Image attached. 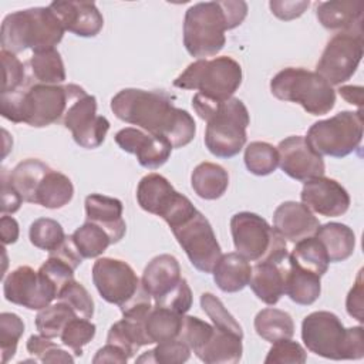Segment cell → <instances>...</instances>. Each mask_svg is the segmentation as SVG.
<instances>
[{
    "label": "cell",
    "mask_w": 364,
    "mask_h": 364,
    "mask_svg": "<svg viewBox=\"0 0 364 364\" xmlns=\"http://www.w3.org/2000/svg\"><path fill=\"white\" fill-rule=\"evenodd\" d=\"M114 115L136 128L156 136H164L172 148L188 145L196 134L193 117L172 102L164 91L124 88L111 100Z\"/></svg>",
    "instance_id": "1"
},
{
    "label": "cell",
    "mask_w": 364,
    "mask_h": 364,
    "mask_svg": "<svg viewBox=\"0 0 364 364\" xmlns=\"http://www.w3.org/2000/svg\"><path fill=\"white\" fill-rule=\"evenodd\" d=\"M247 3L242 0L202 1L191 6L183 18V46L198 58L216 55L226 43L225 31L243 23Z\"/></svg>",
    "instance_id": "2"
},
{
    "label": "cell",
    "mask_w": 364,
    "mask_h": 364,
    "mask_svg": "<svg viewBox=\"0 0 364 364\" xmlns=\"http://www.w3.org/2000/svg\"><path fill=\"white\" fill-rule=\"evenodd\" d=\"M84 91L85 90L77 84H30L27 88L1 94V115L16 124L24 122L36 128L48 127L63 121L73 100Z\"/></svg>",
    "instance_id": "3"
},
{
    "label": "cell",
    "mask_w": 364,
    "mask_h": 364,
    "mask_svg": "<svg viewBox=\"0 0 364 364\" xmlns=\"http://www.w3.org/2000/svg\"><path fill=\"white\" fill-rule=\"evenodd\" d=\"M195 112L206 121L205 145L218 158L237 155L246 144V128L250 124L249 112L242 100L232 97L216 101L200 94L192 98Z\"/></svg>",
    "instance_id": "4"
},
{
    "label": "cell",
    "mask_w": 364,
    "mask_h": 364,
    "mask_svg": "<svg viewBox=\"0 0 364 364\" xmlns=\"http://www.w3.org/2000/svg\"><path fill=\"white\" fill-rule=\"evenodd\" d=\"M64 27L50 7H33L10 13L0 28L1 50L18 54L26 48L41 53L54 48L64 36Z\"/></svg>",
    "instance_id": "5"
},
{
    "label": "cell",
    "mask_w": 364,
    "mask_h": 364,
    "mask_svg": "<svg viewBox=\"0 0 364 364\" xmlns=\"http://www.w3.org/2000/svg\"><path fill=\"white\" fill-rule=\"evenodd\" d=\"M301 340L309 351L330 360H360L364 357L363 327L346 328L331 311H313L303 318Z\"/></svg>",
    "instance_id": "6"
},
{
    "label": "cell",
    "mask_w": 364,
    "mask_h": 364,
    "mask_svg": "<svg viewBox=\"0 0 364 364\" xmlns=\"http://www.w3.org/2000/svg\"><path fill=\"white\" fill-rule=\"evenodd\" d=\"M270 91L277 100L300 104L311 115H324L336 104L333 87L316 71L301 67L280 70L270 81Z\"/></svg>",
    "instance_id": "7"
},
{
    "label": "cell",
    "mask_w": 364,
    "mask_h": 364,
    "mask_svg": "<svg viewBox=\"0 0 364 364\" xmlns=\"http://www.w3.org/2000/svg\"><path fill=\"white\" fill-rule=\"evenodd\" d=\"M242 77L240 64L232 57L222 55L191 63L173 80V85L198 91V94L216 101H226L240 87Z\"/></svg>",
    "instance_id": "8"
},
{
    "label": "cell",
    "mask_w": 364,
    "mask_h": 364,
    "mask_svg": "<svg viewBox=\"0 0 364 364\" xmlns=\"http://www.w3.org/2000/svg\"><path fill=\"white\" fill-rule=\"evenodd\" d=\"M363 127L361 109L341 111L327 119L314 122L304 138L321 156L343 158L360 146Z\"/></svg>",
    "instance_id": "9"
},
{
    "label": "cell",
    "mask_w": 364,
    "mask_h": 364,
    "mask_svg": "<svg viewBox=\"0 0 364 364\" xmlns=\"http://www.w3.org/2000/svg\"><path fill=\"white\" fill-rule=\"evenodd\" d=\"M230 232L235 249L249 262H263L287 252L284 239L256 213H235L230 219Z\"/></svg>",
    "instance_id": "10"
},
{
    "label": "cell",
    "mask_w": 364,
    "mask_h": 364,
    "mask_svg": "<svg viewBox=\"0 0 364 364\" xmlns=\"http://www.w3.org/2000/svg\"><path fill=\"white\" fill-rule=\"evenodd\" d=\"M136 200L145 212L161 216L169 228L176 226L198 210L189 198L176 192L171 182L159 173H148L139 181Z\"/></svg>",
    "instance_id": "11"
},
{
    "label": "cell",
    "mask_w": 364,
    "mask_h": 364,
    "mask_svg": "<svg viewBox=\"0 0 364 364\" xmlns=\"http://www.w3.org/2000/svg\"><path fill=\"white\" fill-rule=\"evenodd\" d=\"M363 31H340L326 44L316 73L331 87L350 80L363 58Z\"/></svg>",
    "instance_id": "12"
},
{
    "label": "cell",
    "mask_w": 364,
    "mask_h": 364,
    "mask_svg": "<svg viewBox=\"0 0 364 364\" xmlns=\"http://www.w3.org/2000/svg\"><path fill=\"white\" fill-rule=\"evenodd\" d=\"M189 262L202 273H212L222 256L220 246L209 220L196 210L192 216L171 228Z\"/></svg>",
    "instance_id": "13"
},
{
    "label": "cell",
    "mask_w": 364,
    "mask_h": 364,
    "mask_svg": "<svg viewBox=\"0 0 364 364\" xmlns=\"http://www.w3.org/2000/svg\"><path fill=\"white\" fill-rule=\"evenodd\" d=\"M3 293L7 301L28 310H41L58 296L54 283L30 266L11 270L3 280Z\"/></svg>",
    "instance_id": "14"
},
{
    "label": "cell",
    "mask_w": 364,
    "mask_h": 364,
    "mask_svg": "<svg viewBox=\"0 0 364 364\" xmlns=\"http://www.w3.org/2000/svg\"><path fill=\"white\" fill-rule=\"evenodd\" d=\"M61 122L71 131L75 144L87 149L98 148L109 129V121L97 114V98L85 91L73 100Z\"/></svg>",
    "instance_id": "15"
},
{
    "label": "cell",
    "mask_w": 364,
    "mask_h": 364,
    "mask_svg": "<svg viewBox=\"0 0 364 364\" xmlns=\"http://www.w3.org/2000/svg\"><path fill=\"white\" fill-rule=\"evenodd\" d=\"M92 282L107 303L119 307L131 300L142 286L127 262L112 257H100L94 262Z\"/></svg>",
    "instance_id": "16"
},
{
    "label": "cell",
    "mask_w": 364,
    "mask_h": 364,
    "mask_svg": "<svg viewBox=\"0 0 364 364\" xmlns=\"http://www.w3.org/2000/svg\"><path fill=\"white\" fill-rule=\"evenodd\" d=\"M279 166L282 171L296 179L306 182L309 179L323 176L326 165L323 156L317 154L301 135L284 138L277 145Z\"/></svg>",
    "instance_id": "17"
},
{
    "label": "cell",
    "mask_w": 364,
    "mask_h": 364,
    "mask_svg": "<svg viewBox=\"0 0 364 364\" xmlns=\"http://www.w3.org/2000/svg\"><path fill=\"white\" fill-rule=\"evenodd\" d=\"M115 142L122 151L134 154L139 165L148 169L162 166L173 149L171 142L164 136H156L134 127L119 129L115 134Z\"/></svg>",
    "instance_id": "18"
},
{
    "label": "cell",
    "mask_w": 364,
    "mask_h": 364,
    "mask_svg": "<svg viewBox=\"0 0 364 364\" xmlns=\"http://www.w3.org/2000/svg\"><path fill=\"white\" fill-rule=\"evenodd\" d=\"M300 198L310 210L321 216H341L350 208V195L346 188L324 175L306 181Z\"/></svg>",
    "instance_id": "19"
},
{
    "label": "cell",
    "mask_w": 364,
    "mask_h": 364,
    "mask_svg": "<svg viewBox=\"0 0 364 364\" xmlns=\"http://www.w3.org/2000/svg\"><path fill=\"white\" fill-rule=\"evenodd\" d=\"M290 266V253L257 262L252 266L249 286L259 300L274 306L286 291V276Z\"/></svg>",
    "instance_id": "20"
},
{
    "label": "cell",
    "mask_w": 364,
    "mask_h": 364,
    "mask_svg": "<svg viewBox=\"0 0 364 364\" xmlns=\"http://www.w3.org/2000/svg\"><path fill=\"white\" fill-rule=\"evenodd\" d=\"M64 30L78 37H94L104 27V17L92 1L58 0L48 6Z\"/></svg>",
    "instance_id": "21"
},
{
    "label": "cell",
    "mask_w": 364,
    "mask_h": 364,
    "mask_svg": "<svg viewBox=\"0 0 364 364\" xmlns=\"http://www.w3.org/2000/svg\"><path fill=\"white\" fill-rule=\"evenodd\" d=\"M318 226V219L303 202H283L276 208L273 213L274 230L283 239H287L293 243L309 236H314Z\"/></svg>",
    "instance_id": "22"
},
{
    "label": "cell",
    "mask_w": 364,
    "mask_h": 364,
    "mask_svg": "<svg viewBox=\"0 0 364 364\" xmlns=\"http://www.w3.org/2000/svg\"><path fill=\"white\" fill-rule=\"evenodd\" d=\"M122 209V202L117 198L101 193H91L85 198L87 220L102 228L108 233L111 243L119 242L127 232Z\"/></svg>",
    "instance_id": "23"
},
{
    "label": "cell",
    "mask_w": 364,
    "mask_h": 364,
    "mask_svg": "<svg viewBox=\"0 0 364 364\" xmlns=\"http://www.w3.org/2000/svg\"><path fill=\"white\" fill-rule=\"evenodd\" d=\"M182 280L181 266L175 256L164 253L155 256L144 269L141 283L149 293L154 303L172 291Z\"/></svg>",
    "instance_id": "24"
},
{
    "label": "cell",
    "mask_w": 364,
    "mask_h": 364,
    "mask_svg": "<svg viewBox=\"0 0 364 364\" xmlns=\"http://www.w3.org/2000/svg\"><path fill=\"white\" fill-rule=\"evenodd\" d=\"M364 3L361 0H333L320 1L316 7V16L320 24L328 30L363 31Z\"/></svg>",
    "instance_id": "25"
},
{
    "label": "cell",
    "mask_w": 364,
    "mask_h": 364,
    "mask_svg": "<svg viewBox=\"0 0 364 364\" xmlns=\"http://www.w3.org/2000/svg\"><path fill=\"white\" fill-rule=\"evenodd\" d=\"M242 338L237 334L213 326L210 337L195 351V355L206 364H236L240 361L243 353Z\"/></svg>",
    "instance_id": "26"
},
{
    "label": "cell",
    "mask_w": 364,
    "mask_h": 364,
    "mask_svg": "<svg viewBox=\"0 0 364 364\" xmlns=\"http://www.w3.org/2000/svg\"><path fill=\"white\" fill-rule=\"evenodd\" d=\"M216 286L225 293H236L249 284L252 266L237 252L226 253L219 257L213 270Z\"/></svg>",
    "instance_id": "27"
},
{
    "label": "cell",
    "mask_w": 364,
    "mask_h": 364,
    "mask_svg": "<svg viewBox=\"0 0 364 364\" xmlns=\"http://www.w3.org/2000/svg\"><path fill=\"white\" fill-rule=\"evenodd\" d=\"M314 236L323 243L330 263L344 262L348 259L355 247V235L353 229L344 223L330 222L320 225Z\"/></svg>",
    "instance_id": "28"
},
{
    "label": "cell",
    "mask_w": 364,
    "mask_h": 364,
    "mask_svg": "<svg viewBox=\"0 0 364 364\" xmlns=\"http://www.w3.org/2000/svg\"><path fill=\"white\" fill-rule=\"evenodd\" d=\"M191 185L195 193L206 200H215L228 189V171L213 162H202L195 166L191 175Z\"/></svg>",
    "instance_id": "29"
},
{
    "label": "cell",
    "mask_w": 364,
    "mask_h": 364,
    "mask_svg": "<svg viewBox=\"0 0 364 364\" xmlns=\"http://www.w3.org/2000/svg\"><path fill=\"white\" fill-rule=\"evenodd\" d=\"M321 293L320 276L296 264L290 257V266L286 276V291L291 301L300 306L313 304Z\"/></svg>",
    "instance_id": "30"
},
{
    "label": "cell",
    "mask_w": 364,
    "mask_h": 364,
    "mask_svg": "<svg viewBox=\"0 0 364 364\" xmlns=\"http://www.w3.org/2000/svg\"><path fill=\"white\" fill-rule=\"evenodd\" d=\"M51 168L43 161L36 158H28L18 162L13 171L9 173V181L14 189L21 195L24 202L36 203V192Z\"/></svg>",
    "instance_id": "31"
},
{
    "label": "cell",
    "mask_w": 364,
    "mask_h": 364,
    "mask_svg": "<svg viewBox=\"0 0 364 364\" xmlns=\"http://www.w3.org/2000/svg\"><path fill=\"white\" fill-rule=\"evenodd\" d=\"M73 195L71 179L58 171L50 169L37 188L36 203L47 209H60L73 199Z\"/></svg>",
    "instance_id": "32"
},
{
    "label": "cell",
    "mask_w": 364,
    "mask_h": 364,
    "mask_svg": "<svg viewBox=\"0 0 364 364\" xmlns=\"http://www.w3.org/2000/svg\"><path fill=\"white\" fill-rule=\"evenodd\" d=\"M182 320L183 314L169 310L166 307L154 306L144 321V328L149 344L178 338L182 327Z\"/></svg>",
    "instance_id": "33"
},
{
    "label": "cell",
    "mask_w": 364,
    "mask_h": 364,
    "mask_svg": "<svg viewBox=\"0 0 364 364\" xmlns=\"http://www.w3.org/2000/svg\"><path fill=\"white\" fill-rule=\"evenodd\" d=\"M28 68L34 84L60 85L67 78L61 54L55 48L33 53L28 60Z\"/></svg>",
    "instance_id": "34"
},
{
    "label": "cell",
    "mask_w": 364,
    "mask_h": 364,
    "mask_svg": "<svg viewBox=\"0 0 364 364\" xmlns=\"http://www.w3.org/2000/svg\"><path fill=\"white\" fill-rule=\"evenodd\" d=\"M255 330L263 340L274 343L277 340L291 338L294 334V323L287 311L267 307L256 314Z\"/></svg>",
    "instance_id": "35"
},
{
    "label": "cell",
    "mask_w": 364,
    "mask_h": 364,
    "mask_svg": "<svg viewBox=\"0 0 364 364\" xmlns=\"http://www.w3.org/2000/svg\"><path fill=\"white\" fill-rule=\"evenodd\" d=\"M107 343L115 344L124 350L128 358H131L142 346L149 344V340L145 334L144 321L124 317L109 327Z\"/></svg>",
    "instance_id": "36"
},
{
    "label": "cell",
    "mask_w": 364,
    "mask_h": 364,
    "mask_svg": "<svg viewBox=\"0 0 364 364\" xmlns=\"http://www.w3.org/2000/svg\"><path fill=\"white\" fill-rule=\"evenodd\" d=\"M290 257L296 264L316 273L320 277L328 270V255L323 243L316 236H309L296 242Z\"/></svg>",
    "instance_id": "37"
},
{
    "label": "cell",
    "mask_w": 364,
    "mask_h": 364,
    "mask_svg": "<svg viewBox=\"0 0 364 364\" xmlns=\"http://www.w3.org/2000/svg\"><path fill=\"white\" fill-rule=\"evenodd\" d=\"M71 239L82 259L98 257L111 245L108 233L98 225L88 220L74 230Z\"/></svg>",
    "instance_id": "38"
},
{
    "label": "cell",
    "mask_w": 364,
    "mask_h": 364,
    "mask_svg": "<svg viewBox=\"0 0 364 364\" xmlns=\"http://www.w3.org/2000/svg\"><path fill=\"white\" fill-rule=\"evenodd\" d=\"M74 317H77V313L67 303L58 300L57 303L38 310L36 316V327L38 333L46 337L60 338L65 324Z\"/></svg>",
    "instance_id": "39"
},
{
    "label": "cell",
    "mask_w": 364,
    "mask_h": 364,
    "mask_svg": "<svg viewBox=\"0 0 364 364\" xmlns=\"http://www.w3.org/2000/svg\"><path fill=\"white\" fill-rule=\"evenodd\" d=\"M245 165L247 171L257 176H266L279 166L277 149L263 141H253L245 149Z\"/></svg>",
    "instance_id": "40"
},
{
    "label": "cell",
    "mask_w": 364,
    "mask_h": 364,
    "mask_svg": "<svg viewBox=\"0 0 364 364\" xmlns=\"http://www.w3.org/2000/svg\"><path fill=\"white\" fill-rule=\"evenodd\" d=\"M28 237L33 246L51 252L57 249L67 237L63 226L51 218H38L30 225Z\"/></svg>",
    "instance_id": "41"
},
{
    "label": "cell",
    "mask_w": 364,
    "mask_h": 364,
    "mask_svg": "<svg viewBox=\"0 0 364 364\" xmlns=\"http://www.w3.org/2000/svg\"><path fill=\"white\" fill-rule=\"evenodd\" d=\"M191 357V348L179 338L156 343V347L144 353L136 358V363H159V364H181Z\"/></svg>",
    "instance_id": "42"
},
{
    "label": "cell",
    "mask_w": 364,
    "mask_h": 364,
    "mask_svg": "<svg viewBox=\"0 0 364 364\" xmlns=\"http://www.w3.org/2000/svg\"><path fill=\"white\" fill-rule=\"evenodd\" d=\"M95 331L97 327L94 323L90 321V318H82L77 316L65 324L64 330L61 331L60 340L63 346L70 348L75 355H82V347L94 338Z\"/></svg>",
    "instance_id": "43"
},
{
    "label": "cell",
    "mask_w": 364,
    "mask_h": 364,
    "mask_svg": "<svg viewBox=\"0 0 364 364\" xmlns=\"http://www.w3.org/2000/svg\"><path fill=\"white\" fill-rule=\"evenodd\" d=\"M23 333L24 323L20 316L7 311L0 314V351L3 364L14 357Z\"/></svg>",
    "instance_id": "44"
},
{
    "label": "cell",
    "mask_w": 364,
    "mask_h": 364,
    "mask_svg": "<svg viewBox=\"0 0 364 364\" xmlns=\"http://www.w3.org/2000/svg\"><path fill=\"white\" fill-rule=\"evenodd\" d=\"M200 307H202V310L206 313V316L212 320V323H213L215 327L243 337L242 326H240L239 321L226 310V307L223 306V303L220 301V299H218L215 294H212V293H203V294L200 296Z\"/></svg>",
    "instance_id": "45"
},
{
    "label": "cell",
    "mask_w": 364,
    "mask_h": 364,
    "mask_svg": "<svg viewBox=\"0 0 364 364\" xmlns=\"http://www.w3.org/2000/svg\"><path fill=\"white\" fill-rule=\"evenodd\" d=\"M27 351L41 363H74V357L61 348L53 338L43 334H33L27 340Z\"/></svg>",
    "instance_id": "46"
},
{
    "label": "cell",
    "mask_w": 364,
    "mask_h": 364,
    "mask_svg": "<svg viewBox=\"0 0 364 364\" xmlns=\"http://www.w3.org/2000/svg\"><path fill=\"white\" fill-rule=\"evenodd\" d=\"M57 300L67 303L78 317L91 318L94 314V300L91 294L81 283L74 279L60 290Z\"/></svg>",
    "instance_id": "47"
},
{
    "label": "cell",
    "mask_w": 364,
    "mask_h": 364,
    "mask_svg": "<svg viewBox=\"0 0 364 364\" xmlns=\"http://www.w3.org/2000/svg\"><path fill=\"white\" fill-rule=\"evenodd\" d=\"M272 344L264 358L266 364H303L307 360L306 350L297 341L283 338Z\"/></svg>",
    "instance_id": "48"
},
{
    "label": "cell",
    "mask_w": 364,
    "mask_h": 364,
    "mask_svg": "<svg viewBox=\"0 0 364 364\" xmlns=\"http://www.w3.org/2000/svg\"><path fill=\"white\" fill-rule=\"evenodd\" d=\"M212 331H213V326H210L209 323L200 320L199 317L183 314L182 327L178 338L182 340L185 344H188L191 351L195 353L206 343Z\"/></svg>",
    "instance_id": "49"
},
{
    "label": "cell",
    "mask_w": 364,
    "mask_h": 364,
    "mask_svg": "<svg viewBox=\"0 0 364 364\" xmlns=\"http://www.w3.org/2000/svg\"><path fill=\"white\" fill-rule=\"evenodd\" d=\"M3 64V87L1 94L14 92L26 85V70L24 64L9 51H0Z\"/></svg>",
    "instance_id": "50"
},
{
    "label": "cell",
    "mask_w": 364,
    "mask_h": 364,
    "mask_svg": "<svg viewBox=\"0 0 364 364\" xmlns=\"http://www.w3.org/2000/svg\"><path fill=\"white\" fill-rule=\"evenodd\" d=\"M38 272H41L48 280H51L60 293V290L74 279L75 269L58 256L48 255V259L40 266Z\"/></svg>",
    "instance_id": "51"
},
{
    "label": "cell",
    "mask_w": 364,
    "mask_h": 364,
    "mask_svg": "<svg viewBox=\"0 0 364 364\" xmlns=\"http://www.w3.org/2000/svg\"><path fill=\"white\" fill-rule=\"evenodd\" d=\"M192 290L186 282V279L182 277V280L178 283V286L169 291L165 297H162L159 301L154 303L159 307H166L169 310H173L176 313L185 314L192 307Z\"/></svg>",
    "instance_id": "52"
},
{
    "label": "cell",
    "mask_w": 364,
    "mask_h": 364,
    "mask_svg": "<svg viewBox=\"0 0 364 364\" xmlns=\"http://www.w3.org/2000/svg\"><path fill=\"white\" fill-rule=\"evenodd\" d=\"M310 6V1L307 0H272L269 3V7L272 10V13L280 18V20H293V18H297L300 17L306 9Z\"/></svg>",
    "instance_id": "53"
},
{
    "label": "cell",
    "mask_w": 364,
    "mask_h": 364,
    "mask_svg": "<svg viewBox=\"0 0 364 364\" xmlns=\"http://www.w3.org/2000/svg\"><path fill=\"white\" fill-rule=\"evenodd\" d=\"M23 203L21 195L14 189L9 181V173L6 169L1 172V213H14L20 209Z\"/></svg>",
    "instance_id": "54"
},
{
    "label": "cell",
    "mask_w": 364,
    "mask_h": 364,
    "mask_svg": "<svg viewBox=\"0 0 364 364\" xmlns=\"http://www.w3.org/2000/svg\"><path fill=\"white\" fill-rule=\"evenodd\" d=\"M363 306H364V300H363V270H360L358 274H357L354 286L348 291V296H347V300H346V309H347V313L353 318L363 323V320H364L363 318Z\"/></svg>",
    "instance_id": "55"
},
{
    "label": "cell",
    "mask_w": 364,
    "mask_h": 364,
    "mask_svg": "<svg viewBox=\"0 0 364 364\" xmlns=\"http://www.w3.org/2000/svg\"><path fill=\"white\" fill-rule=\"evenodd\" d=\"M128 360L129 358L127 357L124 350H121L115 344L107 343L104 347H101L97 351V354L92 358V363L94 364H100V363H119V364H124Z\"/></svg>",
    "instance_id": "56"
},
{
    "label": "cell",
    "mask_w": 364,
    "mask_h": 364,
    "mask_svg": "<svg viewBox=\"0 0 364 364\" xmlns=\"http://www.w3.org/2000/svg\"><path fill=\"white\" fill-rule=\"evenodd\" d=\"M18 223L14 218L3 215L0 219V235H1V242L3 245H10L17 242L18 239Z\"/></svg>",
    "instance_id": "57"
},
{
    "label": "cell",
    "mask_w": 364,
    "mask_h": 364,
    "mask_svg": "<svg viewBox=\"0 0 364 364\" xmlns=\"http://www.w3.org/2000/svg\"><path fill=\"white\" fill-rule=\"evenodd\" d=\"M338 94L350 104L357 105L361 109L363 105V87L360 85H343L338 88Z\"/></svg>",
    "instance_id": "58"
}]
</instances>
